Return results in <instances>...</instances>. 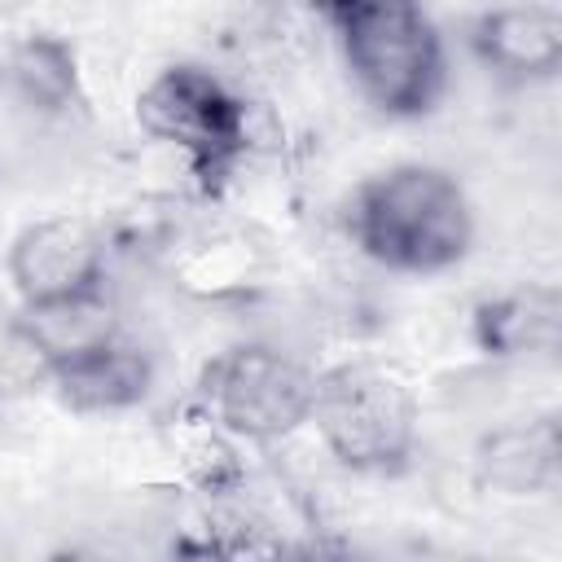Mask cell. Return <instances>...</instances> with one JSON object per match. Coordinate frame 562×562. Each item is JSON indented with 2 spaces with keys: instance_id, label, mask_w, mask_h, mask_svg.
<instances>
[{
  "instance_id": "obj_9",
  "label": "cell",
  "mask_w": 562,
  "mask_h": 562,
  "mask_svg": "<svg viewBox=\"0 0 562 562\" xmlns=\"http://www.w3.org/2000/svg\"><path fill=\"white\" fill-rule=\"evenodd\" d=\"M13 334L53 373L57 364L110 342L119 334V316H114V303L105 299V290L97 285V290H75V294L22 303V316H18Z\"/></svg>"
},
{
  "instance_id": "obj_4",
  "label": "cell",
  "mask_w": 562,
  "mask_h": 562,
  "mask_svg": "<svg viewBox=\"0 0 562 562\" xmlns=\"http://www.w3.org/2000/svg\"><path fill=\"white\" fill-rule=\"evenodd\" d=\"M136 123L180 149L202 176H224L250 140L241 97L202 66H167L136 97Z\"/></svg>"
},
{
  "instance_id": "obj_10",
  "label": "cell",
  "mask_w": 562,
  "mask_h": 562,
  "mask_svg": "<svg viewBox=\"0 0 562 562\" xmlns=\"http://www.w3.org/2000/svg\"><path fill=\"white\" fill-rule=\"evenodd\" d=\"M57 400L75 413H123L149 391V360L119 334L48 373Z\"/></svg>"
},
{
  "instance_id": "obj_5",
  "label": "cell",
  "mask_w": 562,
  "mask_h": 562,
  "mask_svg": "<svg viewBox=\"0 0 562 562\" xmlns=\"http://www.w3.org/2000/svg\"><path fill=\"white\" fill-rule=\"evenodd\" d=\"M316 378L277 347H237L206 373L215 417L246 439H285L312 413Z\"/></svg>"
},
{
  "instance_id": "obj_11",
  "label": "cell",
  "mask_w": 562,
  "mask_h": 562,
  "mask_svg": "<svg viewBox=\"0 0 562 562\" xmlns=\"http://www.w3.org/2000/svg\"><path fill=\"white\" fill-rule=\"evenodd\" d=\"M474 338L487 356H553L562 342V299L553 285H518L474 312Z\"/></svg>"
},
{
  "instance_id": "obj_1",
  "label": "cell",
  "mask_w": 562,
  "mask_h": 562,
  "mask_svg": "<svg viewBox=\"0 0 562 562\" xmlns=\"http://www.w3.org/2000/svg\"><path fill=\"white\" fill-rule=\"evenodd\" d=\"M351 241L391 272H448L474 241V215L461 184L426 162L391 167L364 180L347 211Z\"/></svg>"
},
{
  "instance_id": "obj_7",
  "label": "cell",
  "mask_w": 562,
  "mask_h": 562,
  "mask_svg": "<svg viewBox=\"0 0 562 562\" xmlns=\"http://www.w3.org/2000/svg\"><path fill=\"white\" fill-rule=\"evenodd\" d=\"M470 48L496 79L540 83L562 66V18L549 4H501L474 18Z\"/></svg>"
},
{
  "instance_id": "obj_6",
  "label": "cell",
  "mask_w": 562,
  "mask_h": 562,
  "mask_svg": "<svg viewBox=\"0 0 562 562\" xmlns=\"http://www.w3.org/2000/svg\"><path fill=\"white\" fill-rule=\"evenodd\" d=\"M101 268H105V241L88 220L75 215L26 224L9 246V281L22 294V303L97 290Z\"/></svg>"
},
{
  "instance_id": "obj_12",
  "label": "cell",
  "mask_w": 562,
  "mask_h": 562,
  "mask_svg": "<svg viewBox=\"0 0 562 562\" xmlns=\"http://www.w3.org/2000/svg\"><path fill=\"white\" fill-rule=\"evenodd\" d=\"M9 88L13 97L35 114H70L79 105V75L66 44L48 35H31L9 57Z\"/></svg>"
},
{
  "instance_id": "obj_8",
  "label": "cell",
  "mask_w": 562,
  "mask_h": 562,
  "mask_svg": "<svg viewBox=\"0 0 562 562\" xmlns=\"http://www.w3.org/2000/svg\"><path fill=\"white\" fill-rule=\"evenodd\" d=\"M474 474L505 496H544L562 479V430L553 413L496 426L474 448Z\"/></svg>"
},
{
  "instance_id": "obj_2",
  "label": "cell",
  "mask_w": 562,
  "mask_h": 562,
  "mask_svg": "<svg viewBox=\"0 0 562 562\" xmlns=\"http://www.w3.org/2000/svg\"><path fill=\"white\" fill-rule=\"evenodd\" d=\"M342 61L369 105L426 114L443 92V44L422 0H325Z\"/></svg>"
},
{
  "instance_id": "obj_3",
  "label": "cell",
  "mask_w": 562,
  "mask_h": 562,
  "mask_svg": "<svg viewBox=\"0 0 562 562\" xmlns=\"http://www.w3.org/2000/svg\"><path fill=\"white\" fill-rule=\"evenodd\" d=\"M307 422L342 465L364 474L404 465L417 439V404L408 386L373 364H338L321 373Z\"/></svg>"
}]
</instances>
